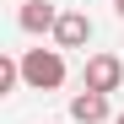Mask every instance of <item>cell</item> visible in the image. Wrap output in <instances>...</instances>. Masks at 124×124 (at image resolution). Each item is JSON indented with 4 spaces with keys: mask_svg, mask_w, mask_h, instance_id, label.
<instances>
[{
    "mask_svg": "<svg viewBox=\"0 0 124 124\" xmlns=\"http://www.w3.org/2000/svg\"><path fill=\"white\" fill-rule=\"evenodd\" d=\"M113 124H124V113H119V119H113Z\"/></svg>",
    "mask_w": 124,
    "mask_h": 124,
    "instance_id": "cell-8",
    "label": "cell"
},
{
    "mask_svg": "<svg viewBox=\"0 0 124 124\" xmlns=\"http://www.w3.org/2000/svg\"><path fill=\"white\" fill-rule=\"evenodd\" d=\"M81 81H86V92H119L124 86V59L119 54H92L86 59V70H81Z\"/></svg>",
    "mask_w": 124,
    "mask_h": 124,
    "instance_id": "cell-2",
    "label": "cell"
},
{
    "mask_svg": "<svg viewBox=\"0 0 124 124\" xmlns=\"http://www.w3.org/2000/svg\"><path fill=\"white\" fill-rule=\"evenodd\" d=\"M22 81H27L32 92L65 86V54H59V49H27L22 54Z\"/></svg>",
    "mask_w": 124,
    "mask_h": 124,
    "instance_id": "cell-1",
    "label": "cell"
},
{
    "mask_svg": "<svg viewBox=\"0 0 124 124\" xmlns=\"http://www.w3.org/2000/svg\"><path fill=\"white\" fill-rule=\"evenodd\" d=\"M113 11H119V16H124V0H113Z\"/></svg>",
    "mask_w": 124,
    "mask_h": 124,
    "instance_id": "cell-7",
    "label": "cell"
},
{
    "mask_svg": "<svg viewBox=\"0 0 124 124\" xmlns=\"http://www.w3.org/2000/svg\"><path fill=\"white\" fill-rule=\"evenodd\" d=\"M70 119H76V124H102V119H108V97H102V92L70 97Z\"/></svg>",
    "mask_w": 124,
    "mask_h": 124,
    "instance_id": "cell-5",
    "label": "cell"
},
{
    "mask_svg": "<svg viewBox=\"0 0 124 124\" xmlns=\"http://www.w3.org/2000/svg\"><path fill=\"white\" fill-rule=\"evenodd\" d=\"M16 81H22V59H0V97H6V92H16Z\"/></svg>",
    "mask_w": 124,
    "mask_h": 124,
    "instance_id": "cell-6",
    "label": "cell"
},
{
    "mask_svg": "<svg viewBox=\"0 0 124 124\" xmlns=\"http://www.w3.org/2000/svg\"><path fill=\"white\" fill-rule=\"evenodd\" d=\"M54 43H59V49H81V43H92V16H86V11H59Z\"/></svg>",
    "mask_w": 124,
    "mask_h": 124,
    "instance_id": "cell-3",
    "label": "cell"
},
{
    "mask_svg": "<svg viewBox=\"0 0 124 124\" xmlns=\"http://www.w3.org/2000/svg\"><path fill=\"white\" fill-rule=\"evenodd\" d=\"M16 27H22V32H54V27H59V11L49 6V0H22Z\"/></svg>",
    "mask_w": 124,
    "mask_h": 124,
    "instance_id": "cell-4",
    "label": "cell"
}]
</instances>
